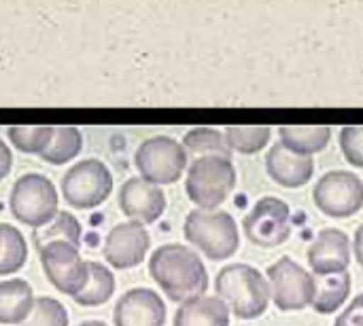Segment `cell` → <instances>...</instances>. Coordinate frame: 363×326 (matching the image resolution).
<instances>
[{"mask_svg":"<svg viewBox=\"0 0 363 326\" xmlns=\"http://www.w3.org/2000/svg\"><path fill=\"white\" fill-rule=\"evenodd\" d=\"M334 326H363V293L351 301V305H347Z\"/></svg>","mask_w":363,"mask_h":326,"instance_id":"30","label":"cell"},{"mask_svg":"<svg viewBox=\"0 0 363 326\" xmlns=\"http://www.w3.org/2000/svg\"><path fill=\"white\" fill-rule=\"evenodd\" d=\"M79 326H106L104 322H100V320H89V322H83V325Z\"/></svg>","mask_w":363,"mask_h":326,"instance_id":"33","label":"cell"},{"mask_svg":"<svg viewBox=\"0 0 363 326\" xmlns=\"http://www.w3.org/2000/svg\"><path fill=\"white\" fill-rule=\"evenodd\" d=\"M315 206L332 219H349L363 208V182L353 172H328L313 191Z\"/></svg>","mask_w":363,"mask_h":326,"instance_id":"11","label":"cell"},{"mask_svg":"<svg viewBox=\"0 0 363 326\" xmlns=\"http://www.w3.org/2000/svg\"><path fill=\"white\" fill-rule=\"evenodd\" d=\"M149 246H151V238L145 225L128 221V223L115 225L108 231L102 252H104L106 263L121 272V269L138 267L145 261Z\"/></svg>","mask_w":363,"mask_h":326,"instance_id":"12","label":"cell"},{"mask_svg":"<svg viewBox=\"0 0 363 326\" xmlns=\"http://www.w3.org/2000/svg\"><path fill=\"white\" fill-rule=\"evenodd\" d=\"M355 257H357V263L363 267V225L357 227V231H355Z\"/></svg>","mask_w":363,"mask_h":326,"instance_id":"32","label":"cell"},{"mask_svg":"<svg viewBox=\"0 0 363 326\" xmlns=\"http://www.w3.org/2000/svg\"><path fill=\"white\" fill-rule=\"evenodd\" d=\"M183 149L187 153H196L200 157L219 155V157L230 159V149L225 144L223 134H219L213 127H194V129H189L185 134V138H183Z\"/></svg>","mask_w":363,"mask_h":326,"instance_id":"26","label":"cell"},{"mask_svg":"<svg viewBox=\"0 0 363 326\" xmlns=\"http://www.w3.org/2000/svg\"><path fill=\"white\" fill-rule=\"evenodd\" d=\"M225 144L230 151L240 155H255L270 142L268 125H230L223 132Z\"/></svg>","mask_w":363,"mask_h":326,"instance_id":"22","label":"cell"},{"mask_svg":"<svg viewBox=\"0 0 363 326\" xmlns=\"http://www.w3.org/2000/svg\"><path fill=\"white\" fill-rule=\"evenodd\" d=\"M281 144L302 157H313L330 144L332 129L328 125H283L279 129Z\"/></svg>","mask_w":363,"mask_h":326,"instance_id":"19","label":"cell"},{"mask_svg":"<svg viewBox=\"0 0 363 326\" xmlns=\"http://www.w3.org/2000/svg\"><path fill=\"white\" fill-rule=\"evenodd\" d=\"M291 210L279 197H262L242 221L245 235L262 248H277L291 235Z\"/></svg>","mask_w":363,"mask_h":326,"instance_id":"10","label":"cell"},{"mask_svg":"<svg viewBox=\"0 0 363 326\" xmlns=\"http://www.w3.org/2000/svg\"><path fill=\"white\" fill-rule=\"evenodd\" d=\"M113 193V174L98 159H85L72 165L62 178V195L77 210H91Z\"/></svg>","mask_w":363,"mask_h":326,"instance_id":"7","label":"cell"},{"mask_svg":"<svg viewBox=\"0 0 363 326\" xmlns=\"http://www.w3.org/2000/svg\"><path fill=\"white\" fill-rule=\"evenodd\" d=\"M40 265L47 280L64 295L72 299L87 286L89 282V267L81 259L79 248L68 242H47L38 248Z\"/></svg>","mask_w":363,"mask_h":326,"instance_id":"8","label":"cell"},{"mask_svg":"<svg viewBox=\"0 0 363 326\" xmlns=\"http://www.w3.org/2000/svg\"><path fill=\"white\" fill-rule=\"evenodd\" d=\"M11 168H13V153H11V149L0 140V180H4V178L9 176Z\"/></svg>","mask_w":363,"mask_h":326,"instance_id":"31","label":"cell"},{"mask_svg":"<svg viewBox=\"0 0 363 326\" xmlns=\"http://www.w3.org/2000/svg\"><path fill=\"white\" fill-rule=\"evenodd\" d=\"M174 326H230V308L219 297H198L174 314Z\"/></svg>","mask_w":363,"mask_h":326,"instance_id":"18","label":"cell"},{"mask_svg":"<svg viewBox=\"0 0 363 326\" xmlns=\"http://www.w3.org/2000/svg\"><path fill=\"white\" fill-rule=\"evenodd\" d=\"M0 250H2V231H0Z\"/></svg>","mask_w":363,"mask_h":326,"instance_id":"34","label":"cell"},{"mask_svg":"<svg viewBox=\"0 0 363 326\" xmlns=\"http://www.w3.org/2000/svg\"><path fill=\"white\" fill-rule=\"evenodd\" d=\"M149 272L166 297L177 303L204 297L208 289V274L202 259L183 244L160 246L151 255Z\"/></svg>","mask_w":363,"mask_h":326,"instance_id":"1","label":"cell"},{"mask_svg":"<svg viewBox=\"0 0 363 326\" xmlns=\"http://www.w3.org/2000/svg\"><path fill=\"white\" fill-rule=\"evenodd\" d=\"M55 127L49 125H15L9 127L11 144L26 155H43L53 142Z\"/></svg>","mask_w":363,"mask_h":326,"instance_id":"23","label":"cell"},{"mask_svg":"<svg viewBox=\"0 0 363 326\" xmlns=\"http://www.w3.org/2000/svg\"><path fill=\"white\" fill-rule=\"evenodd\" d=\"M119 208L130 221L151 225L166 212V195L143 178H130L119 189Z\"/></svg>","mask_w":363,"mask_h":326,"instance_id":"13","label":"cell"},{"mask_svg":"<svg viewBox=\"0 0 363 326\" xmlns=\"http://www.w3.org/2000/svg\"><path fill=\"white\" fill-rule=\"evenodd\" d=\"M234 187L236 170L228 157H198L187 170L185 191L198 210H217L230 197Z\"/></svg>","mask_w":363,"mask_h":326,"instance_id":"4","label":"cell"},{"mask_svg":"<svg viewBox=\"0 0 363 326\" xmlns=\"http://www.w3.org/2000/svg\"><path fill=\"white\" fill-rule=\"evenodd\" d=\"M183 233L211 261H223L236 255L240 246L238 225L223 210H191L185 219Z\"/></svg>","mask_w":363,"mask_h":326,"instance_id":"3","label":"cell"},{"mask_svg":"<svg viewBox=\"0 0 363 326\" xmlns=\"http://www.w3.org/2000/svg\"><path fill=\"white\" fill-rule=\"evenodd\" d=\"M266 170L277 185L285 189H300L313 178L315 159L291 153L283 144H274L266 155Z\"/></svg>","mask_w":363,"mask_h":326,"instance_id":"16","label":"cell"},{"mask_svg":"<svg viewBox=\"0 0 363 326\" xmlns=\"http://www.w3.org/2000/svg\"><path fill=\"white\" fill-rule=\"evenodd\" d=\"M217 297L240 320H255L266 314L270 303V284L251 265L232 263L223 267L215 278Z\"/></svg>","mask_w":363,"mask_h":326,"instance_id":"2","label":"cell"},{"mask_svg":"<svg viewBox=\"0 0 363 326\" xmlns=\"http://www.w3.org/2000/svg\"><path fill=\"white\" fill-rule=\"evenodd\" d=\"M270 297L283 312H298L315 301V276L289 257L268 267Z\"/></svg>","mask_w":363,"mask_h":326,"instance_id":"9","label":"cell"},{"mask_svg":"<svg viewBox=\"0 0 363 326\" xmlns=\"http://www.w3.org/2000/svg\"><path fill=\"white\" fill-rule=\"evenodd\" d=\"M340 149L353 168H363V127L349 125L340 129Z\"/></svg>","mask_w":363,"mask_h":326,"instance_id":"29","label":"cell"},{"mask_svg":"<svg viewBox=\"0 0 363 326\" xmlns=\"http://www.w3.org/2000/svg\"><path fill=\"white\" fill-rule=\"evenodd\" d=\"M351 295V274H334V276H315V301L313 308L319 314H334Z\"/></svg>","mask_w":363,"mask_h":326,"instance_id":"20","label":"cell"},{"mask_svg":"<svg viewBox=\"0 0 363 326\" xmlns=\"http://www.w3.org/2000/svg\"><path fill=\"white\" fill-rule=\"evenodd\" d=\"M36 305L32 286L26 280L0 282V325L21 326Z\"/></svg>","mask_w":363,"mask_h":326,"instance_id":"17","label":"cell"},{"mask_svg":"<svg viewBox=\"0 0 363 326\" xmlns=\"http://www.w3.org/2000/svg\"><path fill=\"white\" fill-rule=\"evenodd\" d=\"M34 238H36V246H38V248H40L43 244L55 242V240L68 242V244H72V246L79 248V244H81V225H79V221H77L72 214H68V212H57V216H55L47 227L38 229Z\"/></svg>","mask_w":363,"mask_h":326,"instance_id":"27","label":"cell"},{"mask_svg":"<svg viewBox=\"0 0 363 326\" xmlns=\"http://www.w3.org/2000/svg\"><path fill=\"white\" fill-rule=\"evenodd\" d=\"M115 326H164L166 305L151 289H132L115 305Z\"/></svg>","mask_w":363,"mask_h":326,"instance_id":"14","label":"cell"},{"mask_svg":"<svg viewBox=\"0 0 363 326\" xmlns=\"http://www.w3.org/2000/svg\"><path fill=\"white\" fill-rule=\"evenodd\" d=\"M351 244L345 231L323 229L308 248V265L315 276H334L349 272Z\"/></svg>","mask_w":363,"mask_h":326,"instance_id":"15","label":"cell"},{"mask_svg":"<svg viewBox=\"0 0 363 326\" xmlns=\"http://www.w3.org/2000/svg\"><path fill=\"white\" fill-rule=\"evenodd\" d=\"M81 149H83V136L77 127H70V125L55 127L53 142L40 155V159L51 165H64L66 161L74 159L81 153Z\"/></svg>","mask_w":363,"mask_h":326,"instance_id":"24","label":"cell"},{"mask_svg":"<svg viewBox=\"0 0 363 326\" xmlns=\"http://www.w3.org/2000/svg\"><path fill=\"white\" fill-rule=\"evenodd\" d=\"M89 282L87 286L74 297V301L83 308H96V305H104L113 293H115V276L108 267L89 261Z\"/></svg>","mask_w":363,"mask_h":326,"instance_id":"21","label":"cell"},{"mask_svg":"<svg viewBox=\"0 0 363 326\" xmlns=\"http://www.w3.org/2000/svg\"><path fill=\"white\" fill-rule=\"evenodd\" d=\"M134 163L149 185H172L187 168V151L170 136H153L136 149Z\"/></svg>","mask_w":363,"mask_h":326,"instance_id":"6","label":"cell"},{"mask_svg":"<svg viewBox=\"0 0 363 326\" xmlns=\"http://www.w3.org/2000/svg\"><path fill=\"white\" fill-rule=\"evenodd\" d=\"M2 231V250H0V276L15 274L26 265L28 259V244L19 229L13 225H0Z\"/></svg>","mask_w":363,"mask_h":326,"instance_id":"25","label":"cell"},{"mask_svg":"<svg viewBox=\"0 0 363 326\" xmlns=\"http://www.w3.org/2000/svg\"><path fill=\"white\" fill-rule=\"evenodd\" d=\"M21 326H68V312L57 299L40 297L36 299L30 318Z\"/></svg>","mask_w":363,"mask_h":326,"instance_id":"28","label":"cell"},{"mask_svg":"<svg viewBox=\"0 0 363 326\" xmlns=\"http://www.w3.org/2000/svg\"><path fill=\"white\" fill-rule=\"evenodd\" d=\"M9 208L15 221L38 231L57 216V191L47 176L26 174L13 185Z\"/></svg>","mask_w":363,"mask_h":326,"instance_id":"5","label":"cell"}]
</instances>
